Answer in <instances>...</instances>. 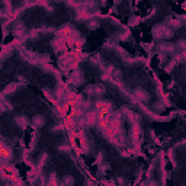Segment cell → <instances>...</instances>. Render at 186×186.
<instances>
[{
    "label": "cell",
    "mask_w": 186,
    "mask_h": 186,
    "mask_svg": "<svg viewBox=\"0 0 186 186\" xmlns=\"http://www.w3.org/2000/svg\"><path fill=\"white\" fill-rule=\"evenodd\" d=\"M153 37L156 39H162V38H170L173 37V32L167 28L166 25H157L153 28Z\"/></svg>",
    "instance_id": "1"
},
{
    "label": "cell",
    "mask_w": 186,
    "mask_h": 186,
    "mask_svg": "<svg viewBox=\"0 0 186 186\" xmlns=\"http://www.w3.org/2000/svg\"><path fill=\"white\" fill-rule=\"evenodd\" d=\"M87 93L89 95H95V96H99V95H103L105 93V89L99 84H95V86H89L87 87Z\"/></svg>",
    "instance_id": "2"
},
{
    "label": "cell",
    "mask_w": 186,
    "mask_h": 186,
    "mask_svg": "<svg viewBox=\"0 0 186 186\" xmlns=\"http://www.w3.org/2000/svg\"><path fill=\"white\" fill-rule=\"evenodd\" d=\"M134 95L137 96V99L140 100V102H145V100L150 99V95H148L145 90H143V89H135V93Z\"/></svg>",
    "instance_id": "3"
},
{
    "label": "cell",
    "mask_w": 186,
    "mask_h": 186,
    "mask_svg": "<svg viewBox=\"0 0 186 186\" xmlns=\"http://www.w3.org/2000/svg\"><path fill=\"white\" fill-rule=\"evenodd\" d=\"M158 50L164 51V53H173L175 51V45H172V44H169V42H162V44H158Z\"/></svg>",
    "instance_id": "4"
},
{
    "label": "cell",
    "mask_w": 186,
    "mask_h": 186,
    "mask_svg": "<svg viewBox=\"0 0 186 186\" xmlns=\"http://www.w3.org/2000/svg\"><path fill=\"white\" fill-rule=\"evenodd\" d=\"M13 32H15V35L16 37H20V35H24V32H25V25L24 24H16L15 25V29H13Z\"/></svg>",
    "instance_id": "5"
},
{
    "label": "cell",
    "mask_w": 186,
    "mask_h": 186,
    "mask_svg": "<svg viewBox=\"0 0 186 186\" xmlns=\"http://www.w3.org/2000/svg\"><path fill=\"white\" fill-rule=\"evenodd\" d=\"M167 22H170V26H173V28H180L182 26V22L179 19H173V18H167Z\"/></svg>",
    "instance_id": "6"
},
{
    "label": "cell",
    "mask_w": 186,
    "mask_h": 186,
    "mask_svg": "<svg viewBox=\"0 0 186 186\" xmlns=\"http://www.w3.org/2000/svg\"><path fill=\"white\" fill-rule=\"evenodd\" d=\"M33 125H37V127H41V125H44V122H45V121H44V118L42 116H41V115H38V116H35V118H33Z\"/></svg>",
    "instance_id": "7"
},
{
    "label": "cell",
    "mask_w": 186,
    "mask_h": 186,
    "mask_svg": "<svg viewBox=\"0 0 186 186\" xmlns=\"http://www.w3.org/2000/svg\"><path fill=\"white\" fill-rule=\"evenodd\" d=\"M16 122H18L22 128H25V127L28 125V121L25 119V118H22V116H16Z\"/></svg>",
    "instance_id": "8"
},
{
    "label": "cell",
    "mask_w": 186,
    "mask_h": 186,
    "mask_svg": "<svg viewBox=\"0 0 186 186\" xmlns=\"http://www.w3.org/2000/svg\"><path fill=\"white\" fill-rule=\"evenodd\" d=\"M87 26H89L90 29H96L97 26H99V22H97L96 19H92V20H89V22H87Z\"/></svg>",
    "instance_id": "9"
},
{
    "label": "cell",
    "mask_w": 186,
    "mask_h": 186,
    "mask_svg": "<svg viewBox=\"0 0 186 186\" xmlns=\"http://www.w3.org/2000/svg\"><path fill=\"white\" fill-rule=\"evenodd\" d=\"M176 47L179 50H186V39H179L176 44Z\"/></svg>",
    "instance_id": "10"
},
{
    "label": "cell",
    "mask_w": 186,
    "mask_h": 186,
    "mask_svg": "<svg viewBox=\"0 0 186 186\" xmlns=\"http://www.w3.org/2000/svg\"><path fill=\"white\" fill-rule=\"evenodd\" d=\"M64 182H66V183H74V179L70 177V176H67L66 179H64Z\"/></svg>",
    "instance_id": "11"
}]
</instances>
